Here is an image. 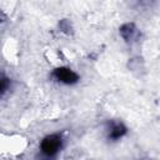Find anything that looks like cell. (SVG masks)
I'll return each mask as SVG.
<instances>
[{
	"mask_svg": "<svg viewBox=\"0 0 160 160\" xmlns=\"http://www.w3.org/2000/svg\"><path fill=\"white\" fill-rule=\"evenodd\" d=\"M59 28H60L61 31H64V32H66V34H70L71 30H72L71 22H70L69 20H66V19H64V20H61V21L59 22Z\"/></svg>",
	"mask_w": 160,
	"mask_h": 160,
	"instance_id": "cell-5",
	"label": "cell"
},
{
	"mask_svg": "<svg viewBox=\"0 0 160 160\" xmlns=\"http://www.w3.org/2000/svg\"><path fill=\"white\" fill-rule=\"evenodd\" d=\"M5 20H6V16L0 11V22H2V21H5Z\"/></svg>",
	"mask_w": 160,
	"mask_h": 160,
	"instance_id": "cell-7",
	"label": "cell"
},
{
	"mask_svg": "<svg viewBox=\"0 0 160 160\" xmlns=\"http://www.w3.org/2000/svg\"><path fill=\"white\" fill-rule=\"evenodd\" d=\"M10 86V80L5 76H0V94H4Z\"/></svg>",
	"mask_w": 160,
	"mask_h": 160,
	"instance_id": "cell-6",
	"label": "cell"
},
{
	"mask_svg": "<svg viewBox=\"0 0 160 160\" xmlns=\"http://www.w3.org/2000/svg\"><path fill=\"white\" fill-rule=\"evenodd\" d=\"M52 75L56 80H59L60 82L66 84V85H72V84H76L79 81V75L74 70H71L69 68H65V66L56 68L54 70Z\"/></svg>",
	"mask_w": 160,
	"mask_h": 160,
	"instance_id": "cell-2",
	"label": "cell"
},
{
	"mask_svg": "<svg viewBox=\"0 0 160 160\" xmlns=\"http://www.w3.org/2000/svg\"><path fill=\"white\" fill-rule=\"evenodd\" d=\"M62 146V139L59 134H50L40 142V150L46 156H54Z\"/></svg>",
	"mask_w": 160,
	"mask_h": 160,
	"instance_id": "cell-1",
	"label": "cell"
},
{
	"mask_svg": "<svg viewBox=\"0 0 160 160\" xmlns=\"http://www.w3.org/2000/svg\"><path fill=\"white\" fill-rule=\"evenodd\" d=\"M128 129L122 122H111L110 129H109V138L112 140H118L122 138L126 134Z\"/></svg>",
	"mask_w": 160,
	"mask_h": 160,
	"instance_id": "cell-4",
	"label": "cell"
},
{
	"mask_svg": "<svg viewBox=\"0 0 160 160\" xmlns=\"http://www.w3.org/2000/svg\"><path fill=\"white\" fill-rule=\"evenodd\" d=\"M119 32L125 41H131L138 36V29L132 22L122 24L119 29Z\"/></svg>",
	"mask_w": 160,
	"mask_h": 160,
	"instance_id": "cell-3",
	"label": "cell"
}]
</instances>
